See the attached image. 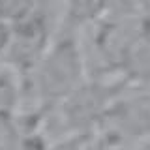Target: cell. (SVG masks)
Here are the masks:
<instances>
[{"label": "cell", "mask_w": 150, "mask_h": 150, "mask_svg": "<svg viewBox=\"0 0 150 150\" xmlns=\"http://www.w3.org/2000/svg\"><path fill=\"white\" fill-rule=\"evenodd\" d=\"M126 83V81H124ZM124 83H103L98 79L84 81L60 105V120L69 133H94L103 124L112 101L122 94Z\"/></svg>", "instance_id": "obj_2"}, {"label": "cell", "mask_w": 150, "mask_h": 150, "mask_svg": "<svg viewBox=\"0 0 150 150\" xmlns=\"http://www.w3.org/2000/svg\"><path fill=\"white\" fill-rule=\"evenodd\" d=\"M86 60L77 32L62 30L30 71L32 90L43 105H56L84 83Z\"/></svg>", "instance_id": "obj_1"}, {"label": "cell", "mask_w": 150, "mask_h": 150, "mask_svg": "<svg viewBox=\"0 0 150 150\" xmlns=\"http://www.w3.org/2000/svg\"><path fill=\"white\" fill-rule=\"evenodd\" d=\"M101 129L112 143H139L150 137V84L131 94L122 90L107 111Z\"/></svg>", "instance_id": "obj_3"}, {"label": "cell", "mask_w": 150, "mask_h": 150, "mask_svg": "<svg viewBox=\"0 0 150 150\" xmlns=\"http://www.w3.org/2000/svg\"><path fill=\"white\" fill-rule=\"evenodd\" d=\"M111 144H112V141L101 131L100 135H94V133H92L90 139L84 143V146H83L81 150H109Z\"/></svg>", "instance_id": "obj_6"}, {"label": "cell", "mask_w": 150, "mask_h": 150, "mask_svg": "<svg viewBox=\"0 0 150 150\" xmlns=\"http://www.w3.org/2000/svg\"><path fill=\"white\" fill-rule=\"evenodd\" d=\"M109 150H137L133 143H112Z\"/></svg>", "instance_id": "obj_7"}, {"label": "cell", "mask_w": 150, "mask_h": 150, "mask_svg": "<svg viewBox=\"0 0 150 150\" xmlns=\"http://www.w3.org/2000/svg\"><path fill=\"white\" fill-rule=\"evenodd\" d=\"M120 69L124 73L126 83L135 81L150 84V32H143L137 38V41L126 54Z\"/></svg>", "instance_id": "obj_4"}, {"label": "cell", "mask_w": 150, "mask_h": 150, "mask_svg": "<svg viewBox=\"0 0 150 150\" xmlns=\"http://www.w3.org/2000/svg\"><path fill=\"white\" fill-rule=\"evenodd\" d=\"M11 34H13V25L0 17V60H6V56H8V49H9V43H11Z\"/></svg>", "instance_id": "obj_5"}]
</instances>
